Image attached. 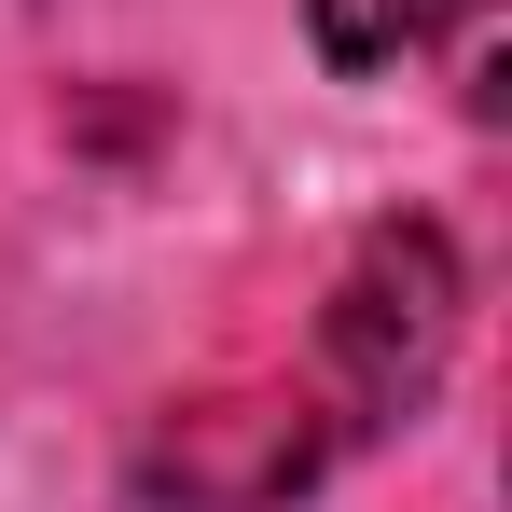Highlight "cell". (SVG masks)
Listing matches in <instances>:
<instances>
[{
    "mask_svg": "<svg viewBox=\"0 0 512 512\" xmlns=\"http://www.w3.org/2000/svg\"><path fill=\"white\" fill-rule=\"evenodd\" d=\"M443 333H457V263H443L429 222H388L360 250V277H346V305H333V360L360 388V416H402L429 388V360H443Z\"/></svg>",
    "mask_w": 512,
    "mask_h": 512,
    "instance_id": "cell-1",
    "label": "cell"
},
{
    "mask_svg": "<svg viewBox=\"0 0 512 512\" xmlns=\"http://www.w3.org/2000/svg\"><path fill=\"white\" fill-rule=\"evenodd\" d=\"M305 14H319V56L333 70H388L416 42V0H305Z\"/></svg>",
    "mask_w": 512,
    "mask_h": 512,
    "instance_id": "cell-2",
    "label": "cell"
},
{
    "mask_svg": "<svg viewBox=\"0 0 512 512\" xmlns=\"http://www.w3.org/2000/svg\"><path fill=\"white\" fill-rule=\"evenodd\" d=\"M485 28H499V0H457V97L471 111H499V42Z\"/></svg>",
    "mask_w": 512,
    "mask_h": 512,
    "instance_id": "cell-3",
    "label": "cell"
}]
</instances>
